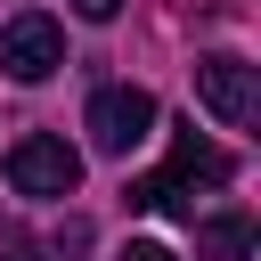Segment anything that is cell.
<instances>
[{
  "label": "cell",
  "mask_w": 261,
  "mask_h": 261,
  "mask_svg": "<svg viewBox=\"0 0 261 261\" xmlns=\"http://www.w3.org/2000/svg\"><path fill=\"white\" fill-rule=\"evenodd\" d=\"M196 98H204L228 130H245V122L261 114V73H253L245 57H204V65H196Z\"/></svg>",
  "instance_id": "5"
},
{
  "label": "cell",
  "mask_w": 261,
  "mask_h": 261,
  "mask_svg": "<svg viewBox=\"0 0 261 261\" xmlns=\"http://www.w3.org/2000/svg\"><path fill=\"white\" fill-rule=\"evenodd\" d=\"M82 130H90V147H98V155H130V147H147V139H155V98H147L139 82H106V90L90 98Z\"/></svg>",
  "instance_id": "2"
},
{
  "label": "cell",
  "mask_w": 261,
  "mask_h": 261,
  "mask_svg": "<svg viewBox=\"0 0 261 261\" xmlns=\"http://www.w3.org/2000/svg\"><path fill=\"white\" fill-rule=\"evenodd\" d=\"M0 261H41V245H33L24 228H0Z\"/></svg>",
  "instance_id": "8"
},
{
  "label": "cell",
  "mask_w": 261,
  "mask_h": 261,
  "mask_svg": "<svg viewBox=\"0 0 261 261\" xmlns=\"http://www.w3.org/2000/svg\"><path fill=\"white\" fill-rule=\"evenodd\" d=\"M237 163L220 155V147H204L196 130H179V147H171V163L163 171H147V179H130V204L139 212H171V220H196V188H220Z\"/></svg>",
  "instance_id": "1"
},
{
  "label": "cell",
  "mask_w": 261,
  "mask_h": 261,
  "mask_svg": "<svg viewBox=\"0 0 261 261\" xmlns=\"http://www.w3.org/2000/svg\"><path fill=\"white\" fill-rule=\"evenodd\" d=\"M114 8H122V0H73V16H90V24H106Z\"/></svg>",
  "instance_id": "10"
},
{
  "label": "cell",
  "mask_w": 261,
  "mask_h": 261,
  "mask_svg": "<svg viewBox=\"0 0 261 261\" xmlns=\"http://www.w3.org/2000/svg\"><path fill=\"white\" fill-rule=\"evenodd\" d=\"M49 253H57V261H82V253H90V220H65V228H57V245H49Z\"/></svg>",
  "instance_id": "7"
},
{
  "label": "cell",
  "mask_w": 261,
  "mask_h": 261,
  "mask_svg": "<svg viewBox=\"0 0 261 261\" xmlns=\"http://www.w3.org/2000/svg\"><path fill=\"white\" fill-rule=\"evenodd\" d=\"M8 188L16 196H73L82 188V155L57 139V130H24L8 147Z\"/></svg>",
  "instance_id": "3"
},
{
  "label": "cell",
  "mask_w": 261,
  "mask_h": 261,
  "mask_svg": "<svg viewBox=\"0 0 261 261\" xmlns=\"http://www.w3.org/2000/svg\"><path fill=\"white\" fill-rule=\"evenodd\" d=\"M245 253H253V220H245V212L196 220V261H245Z\"/></svg>",
  "instance_id": "6"
},
{
  "label": "cell",
  "mask_w": 261,
  "mask_h": 261,
  "mask_svg": "<svg viewBox=\"0 0 261 261\" xmlns=\"http://www.w3.org/2000/svg\"><path fill=\"white\" fill-rule=\"evenodd\" d=\"M114 261H179V253H171V245H155V237H130Z\"/></svg>",
  "instance_id": "9"
},
{
  "label": "cell",
  "mask_w": 261,
  "mask_h": 261,
  "mask_svg": "<svg viewBox=\"0 0 261 261\" xmlns=\"http://www.w3.org/2000/svg\"><path fill=\"white\" fill-rule=\"evenodd\" d=\"M0 65H8V82H49V73L65 65V33H57V16L24 8V16L0 33Z\"/></svg>",
  "instance_id": "4"
}]
</instances>
